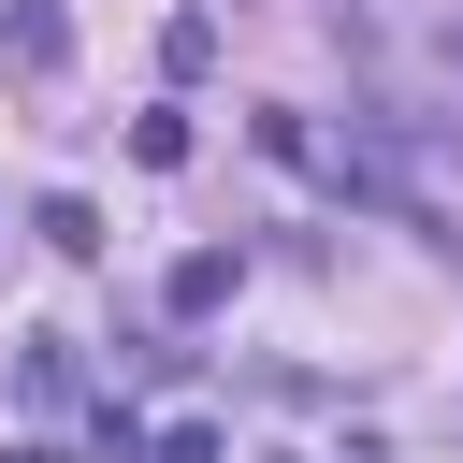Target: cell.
Masks as SVG:
<instances>
[{"label": "cell", "mask_w": 463, "mask_h": 463, "mask_svg": "<svg viewBox=\"0 0 463 463\" xmlns=\"http://www.w3.org/2000/svg\"><path fill=\"white\" fill-rule=\"evenodd\" d=\"M0 58L14 72H72V14L58 0H0Z\"/></svg>", "instance_id": "1"}, {"label": "cell", "mask_w": 463, "mask_h": 463, "mask_svg": "<svg viewBox=\"0 0 463 463\" xmlns=\"http://www.w3.org/2000/svg\"><path fill=\"white\" fill-rule=\"evenodd\" d=\"M29 232H43V246H58V260H101V217H87V203H72V188H58V203H43V217H29Z\"/></svg>", "instance_id": "2"}, {"label": "cell", "mask_w": 463, "mask_h": 463, "mask_svg": "<svg viewBox=\"0 0 463 463\" xmlns=\"http://www.w3.org/2000/svg\"><path fill=\"white\" fill-rule=\"evenodd\" d=\"M174 304L203 318V304H232V246H203V260H174Z\"/></svg>", "instance_id": "3"}, {"label": "cell", "mask_w": 463, "mask_h": 463, "mask_svg": "<svg viewBox=\"0 0 463 463\" xmlns=\"http://www.w3.org/2000/svg\"><path fill=\"white\" fill-rule=\"evenodd\" d=\"M145 463H217V420H174V434H145Z\"/></svg>", "instance_id": "4"}]
</instances>
